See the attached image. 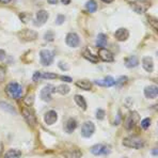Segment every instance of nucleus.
<instances>
[{
	"label": "nucleus",
	"instance_id": "obj_14",
	"mask_svg": "<svg viewBox=\"0 0 158 158\" xmlns=\"http://www.w3.org/2000/svg\"><path fill=\"white\" fill-rule=\"evenodd\" d=\"M144 95L148 98H156L158 95V88L156 85H150V87H146L144 89Z\"/></svg>",
	"mask_w": 158,
	"mask_h": 158
},
{
	"label": "nucleus",
	"instance_id": "obj_5",
	"mask_svg": "<svg viewBox=\"0 0 158 158\" xmlns=\"http://www.w3.org/2000/svg\"><path fill=\"white\" fill-rule=\"evenodd\" d=\"M19 38L22 39V41L24 42H31V41H34L36 38H38V33L33 30H30V29H25L23 31H20L18 33Z\"/></svg>",
	"mask_w": 158,
	"mask_h": 158
},
{
	"label": "nucleus",
	"instance_id": "obj_11",
	"mask_svg": "<svg viewBox=\"0 0 158 158\" xmlns=\"http://www.w3.org/2000/svg\"><path fill=\"white\" fill-rule=\"evenodd\" d=\"M23 114H24V118H26V121L28 122V124H30L31 126H34L36 123V118L34 113L30 110L29 108H24L23 109Z\"/></svg>",
	"mask_w": 158,
	"mask_h": 158
},
{
	"label": "nucleus",
	"instance_id": "obj_22",
	"mask_svg": "<svg viewBox=\"0 0 158 158\" xmlns=\"http://www.w3.org/2000/svg\"><path fill=\"white\" fill-rule=\"evenodd\" d=\"M77 127V122H76L75 118H69L65 125V131L67 132H73Z\"/></svg>",
	"mask_w": 158,
	"mask_h": 158
},
{
	"label": "nucleus",
	"instance_id": "obj_3",
	"mask_svg": "<svg viewBox=\"0 0 158 158\" xmlns=\"http://www.w3.org/2000/svg\"><path fill=\"white\" fill-rule=\"evenodd\" d=\"M132 10L138 14H142L146 12L148 10V8L151 6V2L146 1V0H143V1H132V3L131 4Z\"/></svg>",
	"mask_w": 158,
	"mask_h": 158
},
{
	"label": "nucleus",
	"instance_id": "obj_19",
	"mask_svg": "<svg viewBox=\"0 0 158 158\" xmlns=\"http://www.w3.org/2000/svg\"><path fill=\"white\" fill-rule=\"evenodd\" d=\"M82 56H83V58H85L88 61L92 62V63H97V62H98V57H96L95 55H93V53L90 52L89 49H85V50H83V52H82Z\"/></svg>",
	"mask_w": 158,
	"mask_h": 158
},
{
	"label": "nucleus",
	"instance_id": "obj_35",
	"mask_svg": "<svg viewBox=\"0 0 158 158\" xmlns=\"http://www.w3.org/2000/svg\"><path fill=\"white\" fill-rule=\"evenodd\" d=\"M148 23L153 26L154 29H157L158 28V24H157V19L154 17H148Z\"/></svg>",
	"mask_w": 158,
	"mask_h": 158
},
{
	"label": "nucleus",
	"instance_id": "obj_30",
	"mask_svg": "<svg viewBox=\"0 0 158 158\" xmlns=\"http://www.w3.org/2000/svg\"><path fill=\"white\" fill-rule=\"evenodd\" d=\"M59 76L55 73H44V74H41V78L43 79H56L58 78Z\"/></svg>",
	"mask_w": 158,
	"mask_h": 158
},
{
	"label": "nucleus",
	"instance_id": "obj_7",
	"mask_svg": "<svg viewBox=\"0 0 158 158\" xmlns=\"http://www.w3.org/2000/svg\"><path fill=\"white\" fill-rule=\"evenodd\" d=\"M95 131V126L92 122L88 121L81 127V135H82L85 138H90Z\"/></svg>",
	"mask_w": 158,
	"mask_h": 158
},
{
	"label": "nucleus",
	"instance_id": "obj_10",
	"mask_svg": "<svg viewBox=\"0 0 158 158\" xmlns=\"http://www.w3.org/2000/svg\"><path fill=\"white\" fill-rule=\"evenodd\" d=\"M66 44L69 46V47H77L80 43V40H79V36L77 33H69L66 35V40H65Z\"/></svg>",
	"mask_w": 158,
	"mask_h": 158
},
{
	"label": "nucleus",
	"instance_id": "obj_44",
	"mask_svg": "<svg viewBox=\"0 0 158 158\" xmlns=\"http://www.w3.org/2000/svg\"><path fill=\"white\" fill-rule=\"evenodd\" d=\"M103 2H106V3H111V2L113 1V0H102Z\"/></svg>",
	"mask_w": 158,
	"mask_h": 158
},
{
	"label": "nucleus",
	"instance_id": "obj_29",
	"mask_svg": "<svg viewBox=\"0 0 158 158\" xmlns=\"http://www.w3.org/2000/svg\"><path fill=\"white\" fill-rule=\"evenodd\" d=\"M85 6H87V10L91 13H94L95 11L97 10V3L94 1V0H90V1H88V3Z\"/></svg>",
	"mask_w": 158,
	"mask_h": 158
},
{
	"label": "nucleus",
	"instance_id": "obj_9",
	"mask_svg": "<svg viewBox=\"0 0 158 158\" xmlns=\"http://www.w3.org/2000/svg\"><path fill=\"white\" fill-rule=\"evenodd\" d=\"M48 17H49L48 12H46V11H44V10L39 11V12L36 13V19L34 20V25H35V26H42V25H44L47 22Z\"/></svg>",
	"mask_w": 158,
	"mask_h": 158
},
{
	"label": "nucleus",
	"instance_id": "obj_8",
	"mask_svg": "<svg viewBox=\"0 0 158 158\" xmlns=\"http://www.w3.org/2000/svg\"><path fill=\"white\" fill-rule=\"evenodd\" d=\"M53 87L52 85H47L46 87H44L43 89L41 90V93H40V96L43 99L44 102H49L52 101V93L53 92Z\"/></svg>",
	"mask_w": 158,
	"mask_h": 158
},
{
	"label": "nucleus",
	"instance_id": "obj_37",
	"mask_svg": "<svg viewBox=\"0 0 158 158\" xmlns=\"http://www.w3.org/2000/svg\"><path fill=\"white\" fill-rule=\"evenodd\" d=\"M127 81V77H120L115 81V85H122L123 83H125Z\"/></svg>",
	"mask_w": 158,
	"mask_h": 158
},
{
	"label": "nucleus",
	"instance_id": "obj_15",
	"mask_svg": "<svg viewBox=\"0 0 158 158\" xmlns=\"http://www.w3.org/2000/svg\"><path fill=\"white\" fill-rule=\"evenodd\" d=\"M114 36H115V39H117L118 41L124 42V41H126V40L128 39L129 33H128V31H127L126 29H124V28H120V29L115 31Z\"/></svg>",
	"mask_w": 158,
	"mask_h": 158
},
{
	"label": "nucleus",
	"instance_id": "obj_38",
	"mask_svg": "<svg viewBox=\"0 0 158 158\" xmlns=\"http://www.w3.org/2000/svg\"><path fill=\"white\" fill-rule=\"evenodd\" d=\"M59 78L61 79L62 81H65V82H72V81H73V79L71 77H69V76H59Z\"/></svg>",
	"mask_w": 158,
	"mask_h": 158
},
{
	"label": "nucleus",
	"instance_id": "obj_24",
	"mask_svg": "<svg viewBox=\"0 0 158 158\" xmlns=\"http://www.w3.org/2000/svg\"><path fill=\"white\" fill-rule=\"evenodd\" d=\"M74 99H75L76 104L78 105V107H80L82 110H85L87 109V103H85V99L83 98L81 95H75V97H74Z\"/></svg>",
	"mask_w": 158,
	"mask_h": 158
},
{
	"label": "nucleus",
	"instance_id": "obj_34",
	"mask_svg": "<svg viewBox=\"0 0 158 158\" xmlns=\"http://www.w3.org/2000/svg\"><path fill=\"white\" fill-rule=\"evenodd\" d=\"M105 110H103V109H98V110L96 111V118H98V120H104V118H105Z\"/></svg>",
	"mask_w": 158,
	"mask_h": 158
},
{
	"label": "nucleus",
	"instance_id": "obj_25",
	"mask_svg": "<svg viewBox=\"0 0 158 158\" xmlns=\"http://www.w3.org/2000/svg\"><path fill=\"white\" fill-rule=\"evenodd\" d=\"M96 45L98 46V47H102V48H104L107 45V36L104 33H101V34L97 35Z\"/></svg>",
	"mask_w": 158,
	"mask_h": 158
},
{
	"label": "nucleus",
	"instance_id": "obj_45",
	"mask_svg": "<svg viewBox=\"0 0 158 158\" xmlns=\"http://www.w3.org/2000/svg\"><path fill=\"white\" fill-rule=\"evenodd\" d=\"M16 158H18V157H16Z\"/></svg>",
	"mask_w": 158,
	"mask_h": 158
},
{
	"label": "nucleus",
	"instance_id": "obj_42",
	"mask_svg": "<svg viewBox=\"0 0 158 158\" xmlns=\"http://www.w3.org/2000/svg\"><path fill=\"white\" fill-rule=\"evenodd\" d=\"M48 2H49L50 4H56L58 2V0H48Z\"/></svg>",
	"mask_w": 158,
	"mask_h": 158
},
{
	"label": "nucleus",
	"instance_id": "obj_16",
	"mask_svg": "<svg viewBox=\"0 0 158 158\" xmlns=\"http://www.w3.org/2000/svg\"><path fill=\"white\" fill-rule=\"evenodd\" d=\"M139 118V115L137 112H131L129 114V117L126 120V128L127 129H132V127L136 125L137 120Z\"/></svg>",
	"mask_w": 158,
	"mask_h": 158
},
{
	"label": "nucleus",
	"instance_id": "obj_12",
	"mask_svg": "<svg viewBox=\"0 0 158 158\" xmlns=\"http://www.w3.org/2000/svg\"><path fill=\"white\" fill-rule=\"evenodd\" d=\"M58 120V114L55 110H49L45 113L44 115V121L47 125H52L57 122Z\"/></svg>",
	"mask_w": 158,
	"mask_h": 158
},
{
	"label": "nucleus",
	"instance_id": "obj_23",
	"mask_svg": "<svg viewBox=\"0 0 158 158\" xmlns=\"http://www.w3.org/2000/svg\"><path fill=\"white\" fill-rule=\"evenodd\" d=\"M22 155V151L19 150H15V148H11L8 152L4 154L3 158H16Z\"/></svg>",
	"mask_w": 158,
	"mask_h": 158
},
{
	"label": "nucleus",
	"instance_id": "obj_18",
	"mask_svg": "<svg viewBox=\"0 0 158 158\" xmlns=\"http://www.w3.org/2000/svg\"><path fill=\"white\" fill-rule=\"evenodd\" d=\"M95 83L101 85V87H112L115 85V80L111 76H108L103 80H95Z\"/></svg>",
	"mask_w": 158,
	"mask_h": 158
},
{
	"label": "nucleus",
	"instance_id": "obj_27",
	"mask_svg": "<svg viewBox=\"0 0 158 158\" xmlns=\"http://www.w3.org/2000/svg\"><path fill=\"white\" fill-rule=\"evenodd\" d=\"M0 107H1V108L3 109V110L8 111V112L13 113V114H16L15 108H14L12 105H10V104L6 103V102H0Z\"/></svg>",
	"mask_w": 158,
	"mask_h": 158
},
{
	"label": "nucleus",
	"instance_id": "obj_33",
	"mask_svg": "<svg viewBox=\"0 0 158 158\" xmlns=\"http://www.w3.org/2000/svg\"><path fill=\"white\" fill-rule=\"evenodd\" d=\"M19 17H20V19H22L24 23H28V20L31 18V14H29V13H22L19 15Z\"/></svg>",
	"mask_w": 158,
	"mask_h": 158
},
{
	"label": "nucleus",
	"instance_id": "obj_20",
	"mask_svg": "<svg viewBox=\"0 0 158 158\" xmlns=\"http://www.w3.org/2000/svg\"><path fill=\"white\" fill-rule=\"evenodd\" d=\"M139 64V60L136 56H131V57L127 58L125 60V66L128 67V69H132V67H136Z\"/></svg>",
	"mask_w": 158,
	"mask_h": 158
},
{
	"label": "nucleus",
	"instance_id": "obj_43",
	"mask_svg": "<svg viewBox=\"0 0 158 158\" xmlns=\"http://www.w3.org/2000/svg\"><path fill=\"white\" fill-rule=\"evenodd\" d=\"M0 2L1 3H9V2H11V0H0Z\"/></svg>",
	"mask_w": 158,
	"mask_h": 158
},
{
	"label": "nucleus",
	"instance_id": "obj_31",
	"mask_svg": "<svg viewBox=\"0 0 158 158\" xmlns=\"http://www.w3.org/2000/svg\"><path fill=\"white\" fill-rule=\"evenodd\" d=\"M140 123H141V127H142L143 129H148V127H150V125H151V118H143Z\"/></svg>",
	"mask_w": 158,
	"mask_h": 158
},
{
	"label": "nucleus",
	"instance_id": "obj_2",
	"mask_svg": "<svg viewBox=\"0 0 158 158\" xmlns=\"http://www.w3.org/2000/svg\"><path fill=\"white\" fill-rule=\"evenodd\" d=\"M123 145L127 146V148H142L143 145H144V142L141 138H138V137H127V138L123 139Z\"/></svg>",
	"mask_w": 158,
	"mask_h": 158
},
{
	"label": "nucleus",
	"instance_id": "obj_39",
	"mask_svg": "<svg viewBox=\"0 0 158 158\" xmlns=\"http://www.w3.org/2000/svg\"><path fill=\"white\" fill-rule=\"evenodd\" d=\"M40 79H41V73H39V72L34 73V75H33V80H34V81H39Z\"/></svg>",
	"mask_w": 158,
	"mask_h": 158
},
{
	"label": "nucleus",
	"instance_id": "obj_1",
	"mask_svg": "<svg viewBox=\"0 0 158 158\" xmlns=\"http://www.w3.org/2000/svg\"><path fill=\"white\" fill-rule=\"evenodd\" d=\"M6 93L12 98H19L23 94V87L17 82H10L6 85Z\"/></svg>",
	"mask_w": 158,
	"mask_h": 158
},
{
	"label": "nucleus",
	"instance_id": "obj_36",
	"mask_svg": "<svg viewBox=\"0 0 158 158\" xmlns=\"http://www.w3.org/2000/svg\"><path fill=\"white\" fill-rule=\"evenodd\" d=\"M64 19H65V17H64V15H58L57 17V20H56V24L57 25H61L64 23Z\"/></svg>",
	"mask_w": 158,
	"mask_h": 158
},
{
	"label": "nucleus",
	"instance_id": "obj_41",
	"mask_svg": "<svg viewBox=\"0 0 158 158\" xmlns=\"http://www.w3.org/2000/svg\"><path fill=\"white\" fill-rule=\"evenodd\" d=\"M63 4H69L71 3V0H61Z\"/></svg>",
	"mask_w": 158,
	"mask_h": 158
},
{
	"label": "nucleus",
	"instance_id": "obj_13",
	"mask_svg": "<svg viewBox=\"0 0 158 158\" xmlns=\"http://www.w3.org/2000/svg\"><path fill=\"white\" fill-rule=\"evenodd\" d=\"M98 56L103 61L105 62H112L114 60V57H113V53L109 50H107L106 48H101L98 50Z\"/></svg>",
	"mask_w": 158,
	"mask_h": 158
},
{
	"label": "nucleus",
	"instance_id": "obj_4",
	"mask_svg": "<svg viewBox=\"0 0 158 158\" xmlns=\"http://www.w3.org/2000/svg\"><path fill=\"white\" fill-rule=\"evenodd\" d=\"M53 58H55V55H53L50 50L43 49L40 52V59H41L42 65H44V66L50 65L53 61Z\"/></svg>",
	"mask_w": 158,
	"mask_h": 158
},
{
	"label": "nucleus",
	"instance_id": "obj_6",
	"mask_svg": "<svg viewBox=\"0 0 158 158\" xmlns=\"http://www.w3.org/2000/svg\"><path fill=\"white\" fill-rule=\"evenodd\" d=\"M91 153L95 156H101V155H108L111 153L110 148L104 144H96L91 148Z\"/></svg>",
	"mask_w": 158,
	"mask_h": 158
},
{
	"label": "nucleus",
	"instance_id": "obj_28",
	"mask_svg": "<svg viewBox=\"0 0 158 158\" xmlns=\"http://www.w3.org/2000/svg\"><path fill=\"white\" fill-rule=\"evenodd\" d=\"M53 92H58L62 95H66L67 93L69 92V87L66 85H61L58 88H55V89H53Z\"/></svg>",
	"mask_w": 158,
	"mask_h": 158
},
{
	"label": "nucleus",
	"instance_id": "obj_21",
	"mask_svg": "<svg viewBox=\"0 0 158 158\" xmlns=\"http://www.w3.org/2000/svg\"><path fill=\"white\" fill-rule=\"evenodd\" d=\"M76 85H77L78 88H80V89L82 90H85V91H90V90L92 89V82H90L89 80H79L76 82Z\"/></svg>",
	"mask_w": 158,
	"mask_h": 158
},
{
	"label": "nucleus",
	"instance_id": "obj_26",
	"mask_svg": "<svg viewBox=\"0 0 158 158\" xmlns=\"http://www.w3.org/2000/svg\"><path fill=\"white\" fill-rule=\"evenodd\" d=\"M63 156L65 158H80L82 156V153L78 150L69 151V152H65L63 154Z\"/></svg>",
	"mask_w": 158,
	"mask_h": 158
},
{
	"label": "nucleus",
	"instance_id": "obj_17",
	"mask_svg": "<svg viewBox=\"0 0 158 158\" xmlns=\"http://www.w3.org/2000/svg\"><path fill=\"white\" fill-rule=\"evenodd\" d=\"M142 65L143 69H145L146 72H153L154 71V62H153V59L151 57H144L142 59Z\"/></svg>",
	"mask_w": 158,
	"mask_h": 158
},
{
	"label": "nucleus",
	"instance_id": "obj_32",
	"mask_svg": "<svg viewBox=\"0 0 158 158\" xmlns=\"http://www.w3.org/2000/svg\"><path fill=\"white\" fill-rule=\"evenodd\" d=\"M44 39H45L46 41H48V42H52V41L55 40V34H53L52 31H47L45 33V36H44Z\"/></svg>",
	"mask_w": 158,
	"mask_h": 158
},
{
	"label": "nucleus",
	"instance_id": "obj_40",
	"mask_svg": "<svg viewBox=\"0 0 158 158\" xmlns=\"http://www.w3.org/2000/svg\"><path fill=\"white\" fill-rule=\"evenodd\" d=\"M4 57H6V52L2 49H0V60L4 59Z\"/></svg>",
	"mask_w": 158,
	"mask_h": 158
}]
</instances>
